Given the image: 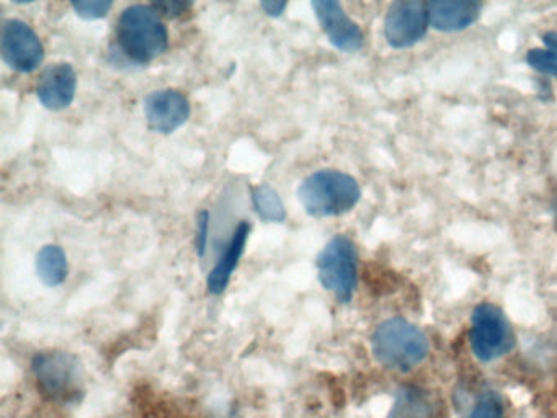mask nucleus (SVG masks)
Here are the masks:
<instances>
[{
	"label": "nucleus",
	"instance_id": "f257e3e1",
	"mask_svg": "<svg viewBox=\"0 0 557 418\" xmlns=\"http://www.w3.org/2000/svg\"><path fill=\"white\" fill-rule=\"evenodd\" d=\"M120 51L136 64H148L169 48V32L152 5L126 7L116 22Z\"/></svg>",
	"mask_w": 557,
	"mask_h": 418
},
{
	"label": "nucleus",
	"instance_id": "f03ea898",
	"mask_svg": "<svg viewBox=\"0 0 557 418\" xmlns=\"http://www.w3.org/2000/svg\"><path fill=\"white\" fill-rule=\"evenodd\" d=\"M298 198L312 218H335L358 205L361 189L357 180L348 173L322 169L302 180Z\"/></svg>",
	"mask_w": 557,
	"mask_h": 418
},
{
	"label": "nucleus",
	"instance_id": "7ed1b4c3",
	"mask_svg": "<svg viewBox=\"0 0 557 418\" xmlns=\"http://www.w3.org/2000/svg\"><path fill=\"white\" fill-rule=\"evenodd\" d=\"M374 356L394 371H410L429 355L425 333L406 319L384 320L371 336Z\"/></svg>",
	"mask_w": 557,
	"mask_h": 418
},
{
	"label": "nucleus",
	"instance_id": "20e7f679",
	"mask_svg": "<svg viewBox=\"0 0 557 418\" xmlns=\"http://www.w3.org/2000/svg\"><path fill=\"white\" fill-rule=\"evenodd\" d=\"M38 389L58 404H74L84 395L83 368L76 356L66 352H41L32 361Z\"/></svg>",
	"mask_w": 557,
	"mask_h": 418
},
{
	"label": "nucleus",
	"instance_id": "39448f33",
	"mask_svg": "<svg viewBox=\"0 0 557 418\" xmlns=\"http://www.w3.org/2000/svg\"><path fill=\"white\" fill-rule=\"evenodd\" d=\"M315 267L322 286L341 303H350L358 284V254L354 242L347 235H335L319 251Z\"/></svg>",
	"mask_w": 557,
	"mask_h": 418
},
{
	"label": "nucleus",
	"instance_id": "423d86ee",
	"mask_svg": "<svg viewBox=\"0 0 557 418\" xmlns=\"http://www.w3.org/2000/svg\"><path fill=\"white\" fill-rule=\"evenodd\" d=\"M469 343L475 358L484 362L495 361L513 348V330L497 306L482 303L475 307L471 317Z\"/></svg>",
	"mask_w": 557,
	"mask_h": 418
},
{
	"label": "nucleus",
	"instance_id": "0eeeda50",
	"mask_svg": "<svg viewBox=\"0 0 557 418\" xmlns=\"http://www.w3.org/2000/svg\"><path fill=\"white\" fill-rule=\"evenodd\" d=\"M0 52L9 67L17 72L37 71L45 58L44 42L28 23L9 19L2 23Z\"/></svg>",
	"mask_w": 557,
	"mask_h": 418
},
{
	"label": "nucleus",
	"instance_id": "6e6552de",
	"mask_svg": "<svg viewBox=\"0 0 557 418\" xmlns=\"http://www.w3.org/2000/svg\"><path fill=\"white\" fill-rule=\"evenodd\" d=\"M429 25L426 3L420 0H397L387 9L384 38L391 48H410L426 35Z\"/></svg>",
	"mask_w": 557,
	"mask_h": 418
},
{
	"label": "nucleus",
	"instance_id": "1a4fd4ad",
	"mask_svg": "<svg viewBox=\"0 0 557 418\" xmlns=\"http://www.w3.org/2000/svg\"><path fill=\"white\" fill-rule=\"evenodd\" d=\"M190 101L175 88H161L145 98V116L156 133L172 134L190 118Z\"/></svg>",
	"mask_w": 557,
	"mask_h": 418
},
{
	"label": "nucleus",
	"instance_id": "9d476101",
	"mask_svg": "<svg viewBox=\"0 0 557 418\" xmlns=\"http://www.w3.org/2000/svg\"><path fill=\"white\" fill-rule=\"evenodd\" d=\"M315 16L332 46L344 52H355L363 48L364 35L360 25L348 16L344 7L335 0H314Z\"/></svg>",
	"mask_w": 557,
	"mask_h": 418
},
{
	"label": "nucleus",
	"instance_id": "9b49d317",
	"mask_svg": "<svg viewBox=\"0 0 557 418\" xmlns=\"http://www.w3.org/2000/svg\"><path fill=\"white\" fill-rule=\"evenodd\" d=\"M76 91V69L67 62L48 65L38 78L37 97L48 110L60 111L71 107Z\"/></svg>",
	"mask_w": 557,
	"mask_h": 418
},
{
	"label": "nucleus",
	"instance_id": "f8f14e48",
	"mask_svg": "<svg viewBox=\"0 0 557 418\" xmlns=\"http://www.w3.org/2000/svg\"><path fill=\"white\" fill-rule=\"evenodd\" d=\"M426 10L433 28L445 33L461 32L478 22L482 3L475 0H433L426 3Z\"/></svg>",
	"mask_w": 557,
	"mask_h": 418
},
{
	"label": "nucleus",
	"instance_id": "ddd939ff",
	"mask_svg": "<svg viewBox=\"0 0 557 418\" xmlns=\"http://www.w3.org/2000/svg\"><path fill=\"white\" fill-rule=\"evenodd\" d=\"M250 235V224L247 221L240 222L234 231L233 237H231L230 244L226 245V250L221 255L218 263L214 265L213 270L208 274L207 287L208 293L220 296L226 291L227 284H230L233 271L236 270L239 265L240 257L246 250L247 238Z\"/></svg>",
	"mask_w": 557,
	"mask_h": 418
},
{
	"label": "nucleus",
	"instance_id": "4468645a",
	"mask_svg": "<svg viewBox=\"0 0 557 418\" xmlns=\"http://www.w3.org/2000/svg\"><path fill=\"white\" fill-rule=\"evenodd\" d=\"M37 273L41 283L50 287L60 286L70 273L66 251L60 245H45L37 255Z\"/></svg>",
	"mask_w": 557,
	"mask_h": 418
},
{
	"label": "nucleus",
	"instance_id": "2eb2a0df",
	"mask_svg": "<svg viewBox=\"0 0 557 418\" xmlns=\"http://www.w3.org/2000/svg\"><path fill=\"white\" fill-rule=\"evenodd\" d=\"M252 205L262 221L282 224L286 219L285 205L276 189L270 185H259L252 189Z\"/></svg>",
	"mask_w": 557,
	"mask_h": 418
},
{
	"label": "nucleus",
	"instance_id": "dca6fc26",
	"mask_svg": "<svg viewBox=\"0 0 557 418\" xmlns=\"http://www.w3.org/2000/svg\"><path fill=\"white\" fill-rule=\"evenodd\" d=\"M389 418H433V408L422 391L403 389Z\"/></svg>",
	"mask_w": 557,
	"mask_h": 418
},
{
	"label": "nucleus",
	"instance_id": "f3484780",
	"mask_svg": "<svg viewBox=\"0 0 557 418\" xmlns=\"http://www.w3.org/2000/svg\"><path fill=\"white\" fill-rule=\"evenodd\" d=\"M544 48L530 49L527 52V64L540 74L557 78V32L543 35Z\"/></svg>",
	"mask_w": 557,
	"mask_h": 418
},
{
	"label": "nucleus",
	"instance_id": "a211bd4d",
	"mask_svg": "<svg viewBox=\"0 0 557 418\" xmlns=\"http://www.w3.org/2000/svg\"><path fill=\"white\" fill-rule=\"evenodd\" d=\"M469 418H504L502 398L495 392L487 391L479 397L478 404L472 408Z\"/></svg>",
	"mask_w": 557,
	"mask_h": 418
},
{
	"label": "nucleus",
	"instance_id": "6ab92c4d",
	"mask_svg": "<svg viewBox=\"0 0 557 418\" xmlns=\"http://www.w3.org/2000/svg\"><path fill=\"white\" fill-rule=\"evenodd\" d=\"M113 2L110 0H79L73 2L74 12L84 20H99L109 15Z\"/></svg>",
	"mask_w": 557,
	"mask_h": 418
},
{
	"label": "nucleus",
	"instance_id": "aec40b11",
	"mask_svg": "<svg viewBox=\"0 0 557 418\" xmlns=\"http://www.w3.org/2000/svg\"><path fill=\"white\" fill-rule=\"evenodd\" d=\"M159 15L169 16V19H177L184 15L191 7V2H181V0H159L152 3Z\"/></svg>",
	"mask_w": 557,
	"mask_h": 418
},
{
	"label": "nucleus",
	"instance_id": "412c9836",
	"mask_svg": "<svg viewBox=\"0 0 557 418\" xmlns=\"http://www.w3.org/2000/svg\"><path fill=\"white\" fill-rule=\"evenodd\" d=\"M208 228H210V212L201 211L197 218V250L200 257H203L205 248H207Z\"/></svg>",
	"mask_w": 557,
	"mask_h": 418
},
{
	"label": "nucleus",
	"instance_id": "4be33fe9",
	"mask_svg": "<svg viewBox=\"0 0 557 418\" xmlns=\"http://www.w3.org/2000/svg\"><path fill=\"white\" fill-rule=\"evenodd\" d=\"M288 3L286 2H273V0H265V2H260V9L267 13L269 16H280L283 12H285Z\"/></svg>",
	"mask_w": 557,
	"mask_h": 418
},
{
	"label": "nucleus",
	"instance_id": "5701e85b",
	"mask_svg": "<svg viewBox=\"0 0 557 418\" xmlns=\"http://www.w3.org/2000/svg\"><path fill=\"white\" fill-rule=\"evenodd\" d=\"M556 211H557V202H556Z\"/></svg>",
	"mask_w": 557,
	"mask_h": 418
}]
</instances>
